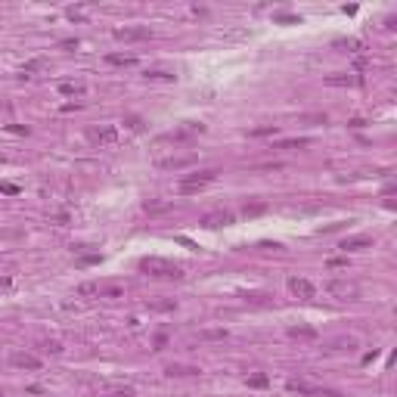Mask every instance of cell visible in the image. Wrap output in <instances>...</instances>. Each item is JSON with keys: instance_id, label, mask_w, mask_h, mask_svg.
<instances>
[{"instance_id": "obj_32", "label": "cell", "mask_w": 397, "mask_h": 397, "mask_svg": "<svg viewBox=\"0 0 397 397\" xmlns=\"http://www.w3.org/2000/svg\"><path fill=\"white\" fill-rule=\"evenodd\" d=\"M112 397H134V388H118V391H112Z\"/></svg>"}, {"instance_id": "obj_34", "label": "cell", "mask_w": 397, "mask_h": 397, "mask_svg": "<svg viewBox=\"0 0 397 397\" xmlns=\"http://www.w3.org/2000/svg\"><path fill=\"white\" fill-rule=\"evenodd\" d=\"M0 161H3V158H0Z\"/></svg>"}, {"instance_id": "obj_29", "label": "cell", "mask_w": 397, "mask_h": 397, "mask_svg": "<svg viewBox=\"0 0 397 397\" xmlns=\"http://www.w3.org/2000/svg\"><path fill=\"white\" fill-rule=\"evenodd\" d=\"M87 13H84V9H81V6H72V9H68V19H84Z\"/></svg>"}, {"instance_id": "obj_26", "label": "cell", "mask_w": 397, "mask_h": 397, "mask_svg": "<svg viewBox=\"0 0 397 397\" xmlns=\"http://www.w3.org/2000/svg\"><path fill=\"white\" fill-rule=\"evenodd\" d=\"M78 295H99V286L84 283V286H78Z\"/></svg>"}, {"instance_id": "obj_22", "label": "cell", "mask_w": 397, "mask_h": 397, "mask_svg": "<svg viewBox=\"0 0 397 397\" xmlns=\"http://www.w3.org/2000/svg\"><path fill=\"white\" fill-rule=\"evenodd\" d=\"M149 81H174V72H161V68H152V72H146Z\"/></svg>"}, {"instance_id": "obj_4", "label": "cell", "mask_w": 397, "mask_h": 397, "mask_svg": "<svg viewBox=\"0 0 397 397\" xmlns=\"http://www.w3.org/2000/svg\"><path fill=\"white\" fill-rule=\"evenodd\" d=\"M196 152H183V155H168V158H155V165L161 171H183V168H193L196 165Z\"/></svg>"}, {"instance_id": "obj_24", "label": "cell", "mask_w": 397, "mask_h": 397, "mask_svg": "<svg viewBox=\"0 0 397 397\" xmlns=\"http://www.w3.org/2000/svg\"><path fill=\"white\" fill-rule=\"evenodd\" d=\"M44 65H47L44 59H31V62H28L25 68H22V75H34V72H41V68H44Z\"/></svg>"}, {"instance_id": "obj_21", "label": "cell", "mask_w": 397, "mask_h": 397, "mask_svg": "<svg viewBox=\"0 0 397 397\" xmlns=\"http://www.w3.org/2000/svg\"><path fill=\"white\" fill-rule=\"evenodd\" d=\"M106 59H109V65H134L137 62L134 56H121V53H109Z\"/></svg>"}, {"instance_id": "obj_14", "label": "cell", "mask_w": 397, "mask_h": 397, "mask_svg": "<svg viewBox=\"0 0 397 397\" xmlns=\"http://www.w3.org/2000/svg\"><path fill=\"white\" fill-rule=\"evenodd\" d=\"M354 347H357V338H335V342L326 345V351L342 354V351H354Z\"/></svg>"}, {"instance_id": "obj_12", "label": "cell", "mask_w": 397, "mask_h": 397, "mask_svg": "<svg viewBox=\"0 0 397 397\" xmlns=\"http://www.w3.org/2000/svg\"><path fill=\"white\" fill-rule=\"evenodd\" d=\"M320 332L313 326H289V338H298V342H313Z\"/></svg>"}, {"instance_id": "obj_10", "label": "cell", "mask_w": 397, "mask_h": 397, "mask_svg": "<svg viewBox=\"0 0 397 397\" xmlns=\"http://www.w3.org/2000/svg\"><path fill=\"white\" fill-rule=\"evenodd\" d=\"M338 248H345V251H363V248H372V239L369 236H347V239H342Z\"/></svg>"}, {"instance_id": "obj_33", "label": "cell", "mask_w": 397, "mask_h": 397, "mask_svg": "<svg viewBox=\"0 0 397 397\" xmlns=\"http://www.w3.org/2000/svg\"><path fill=\"white\" fill-rule=\"evenodd\" d=\"M329 267H332V270H338V267H347V261H345V258H332Z\"/></svg>"}, {"instance_id": "obj_25", "label": "cell", "mask_w": 397, "mask_h": 397, "mask_svg": "<svg viewBox=\"0 0 397 397\" xmlns=\"http://www.w3.org/2000/svg\"><path fill=\"white\" fill-rule=\"evenodd\" d=\"M99 295H106V298H121V295H124V289H121V286H112V289H99Z\"/></svg>"}, {"instance_id": "obj_16", "label": "cell", "mask_w": 397, "mask_h": 397, "mask_svg": "<svg viewBox=\"0 0 397 397\" xmlns=\"http://www.w3.org/2000/svg\"><path fill=\"white\" fill-rule=\"evenodd\" d=\"M198 366H180V363H171L168 366V376H198Z\"/></svg>"}, {"instance_id": "obj_30", "label": "cell", "mask_w": 397, "mask_h": 397, "mask_svg": "<svg viewBox=\"0 0 397 397\" xmlns=\"http://www.w3.org/2000/svg\"><path fill=\"white\" fill-rule=\"evenodd\" d=\"M264 134H276V127H258V131H251L248 137H264Z\"/></svg>"}, {"instance_id": "obj_13", "label": "cell", "mask_w": 397, "mask_h": 397, "mask_svg": "<svg viewBox=\"0 0 397 397\" xmlns=\"http://www.w3.org/2000/svg\"><path fill=\"white\" fill-rule=\"evenodd\" d=\"M13 366L38 372V369H41V360H38V357H31V354H13Z\"/></svg>"}, {"instance_id": "obj_5", "label": "cell", "mask_w": 397, "mask_h": 397, "mask_svg": "<svg viewBox=\"0 0 397 397\" xmlns=\"http://www.w3.org/2000/svg\"><path fill=\"white\" fill-rule=\"evenodd\" d=\"M289 292L295 298H301V301L317 298V286H313L310 279H304V276H289Z\"/></svg>"}, {"instance_id": "obj_2", "label": "cell", "mask_w": 397, "mask_h": 397, "mask_svg": "<svg viewBox=\"0 0 397 397\" xmlns=\"http://www.w3.org/2000/svg\"><path fill=\"white\" fill-rule=\"evenodd\" d=\"M87 137H90V143H97V146H118L121 143V134H118V127H115V124L90 127Z\"/></svg>"}, {"instance_id": "obj_23", "label": "cell", "mask_w": 397, "mask_h": 397, "mask_svg": "<svg viewBox=\"0 0 397 397\" xmlns=\"http://www.w3.org/2000/svg\"><path fill=\"white\" fill-rule=\"evenodd\" d=\"M143 208H146V211H152V214H158V211H168L171 202H146Z\"/></svg>"}, {"instance_id": "obj_6", "label": "cell", "mask_w": 397, "mask_h": 397, "mask_svg": "<svg viewBox=\"0 0 397 397\" xmlns=\"http://www.w3.org/2000/svg\"><path fill=\"white\" fill-rule=\"evenodd\" d=\"M198 134H205V124H198V121H186V124H180L177 131H171L165 140L168 143H183V140H193V137H198Z\"/></svg>"}, {"instance_id": "obj_17", "label": "cell", "mask_w": 397, "mask_h": 397, "mask_svg": "<svg viewBox=\"0 0 397 397\" xmlns=\"http://www.w3.org/2000/svg\"><path fill=\"white\" fill-rule=\"evenodd\" d=\"M198 338H202V342H224L227 329H202V332H198Z\"/></svg>"}, {"instance_id": "obj_27", "label": "cell", "mask_w": 397, "mask_h": 397, "mask_svg": "<svg viewBox=\"0 0 397 397\" xmlns=\"http://www.w3.org/2000/svg\"><path fill=\"white\" fill-rule=\"evenodd\" d=\"M177 304H174V301H155L152 304V310H158V313H165V310H174Z\"/></svg>"}, {"instance_id": "obj_3", "label": "cell", "mask_w": 397, "mask_h": 397, "mask_svg": "<svg viewBox=\"0 0 397 397\" xmlns=\"http://www.w3.org/2000/svg\"><path fill=\"white\" fill-rule=\"evenodd\" d=\"M214 180H217V171H198V174H190V177L180 180V193H198V190H205V186L214 183Z\"/></svg>"}, {"instance_id": "obj_11", "label": "cell", "mask_w": 397, "mask_h": 397, "mask_svg": "<svg viewBox=\"0 0 397 397\" xmlns=\"http://www.w3.org/2000/svg\"><path fill=\"white\" fill-rule=\"evenodd\" d=\"M326 84H332V87H357V84H363V78L360 75H329Z\"/></svg>"}, {"instance_id": "obj_31", "label": "cell", "mask_w": 397, "mask_h": 397, "mask_svg": "<svg viewBox=\"0 0 397 397\" xmlns=\"http://www.w3.org/2000/svg\"><path fill=\"white\" fill-rule=\"evenodd\" d=\"M44 351H50V354H59L62 347H59V342H47V345H44Z\"/></svg>"}, {"instance_id": "obj_9", "label": "cell", "mask_w": 397, "mask_h": 397, "mask_svg": "<svg viewBox=\"0 0 397 397\" xmlns=\"http://www.w3.org/2000/svg\"><path fill=\"white\" fill-rule=\"evenodd\" d=\"M149 38H152V31H149L146 25H134V28H118V31H115V41H127V44H131V41H149Z\"/></svg>"}, {"instance_id": "obj_18", "label": "cell", "mask_w": 397, "mask_h": 397, "mask_svg": "<svg viewBox=\"0 0 397 397\" xmlns=\"http://www.w3.org/2000/svg\"><path fill=\"white\" fill-rule=\"evenodd\" d=\"M304 146H307V140L304 137H295V140H279L273 149H304Z\"/></svg>"}, {"instance_id": "obj_8", "label": "cell", "mask_w": 397, "mask_h": 397, "mask_svg": "<svg viewBox=\"0 0 397 397\" xmlns=\"http://www.w3.org/2000/svg\"><path fill=\"white\" fill-rule=\"evenodd\" d=\"M233 220H236V214L220 208V211H208V214L202 217V227H208V230H220V227H230Z\"/></svg>"}, {"instance_id": "obj_28", "label": "cell", "mask_w": 397, "mask_h": 397, "mask_svg": "<svg viewBox=\"0 0 397 397\" xmlns=\"http://www.w3.org/2000/svg\"><path fill=\"white\" fill-rule=\"evenodd\" d=\"M0 193H6V196H16V193H19V186H16V183H0Z\"/></svg>"}, {"instance_id": "obj_15", "label": "cell", "mask_w": 397, "mask_h": 397, "mask_svg": "<svg viewBox=\"0 0 397 397\" xmlns=\"http://www.w3.org/2000/svg\"><path fill=\"white\" fill-rule=\"evenodd\" d=\"M59 93L62 97H84V84L81 81H65V84H59Z\"/></svg>"}, {"instance_id": "obj_7", "label": "cell", "mask_w": 397, "mask_h": 397, "mask_svg": "<svg viewBox=\"0 0 397 397\" xmlns=\"http://www.w3.org/2000/svg\"><path fill=\"white\" fill-rule=\"evenodd\" d=\"M326 292H329V295H335V298H342V301L357 298V286L347 283V279H329V283H326Z\"/></svg>"}, {"instance_id": "obj_19", "label": "cell", "mask_w": 397, "mask_h": 397, "mask_svg": "<svg viewBox=\"0 0 397 397\" xmlns=\"http://www.w3.org/2000/svg\"><path fill=\"white\" fill-rule=\"evenodd\" d=\"M264 211H267L264 202H245V208H242L245 217H258V214H264Z\"/></svg>"}, {"instance_id": "obj_20", "label": "cell", "mask_w": 397, "mask_h": 397, "mask_svg": "<svg viewBox=\"0 0 397 397\" xmlns=\"http://www.w3.org/2000/svg\"><path fill=\"white\" fill-rule=\"evenodd\" d=\"M245 382H248V388H267V385H270V379H267L264 372H254V376H248Z\"/></svg>"}, {"instance_id": "obj_1", "label": "cell", "mask_w": 397, "mask_h": 397, "mask_svg": "<svg viewBox=\"0 0 397 397\" xmlns=\"http://www.w3.org/2000/svg\"><path fill=\"white\" fill-rule=\"evenodd\" d=\"M140 270L149 273V276H155V279H183V267L171 264L165 258H143V261H140Z\"/></svg>"}]
</instances>
